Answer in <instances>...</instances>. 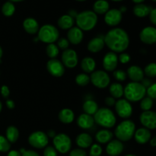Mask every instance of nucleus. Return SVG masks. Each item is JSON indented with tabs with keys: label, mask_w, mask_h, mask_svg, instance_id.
<instances>
[{
	"label": "nucleus",
	"mask_w": 156,
	"mask_h": 156,
	"mask_svg": "<svg viewBox=\"0 0 156 156\" xmlns=\"http://www.w3.org/2000/svg\"><path fill=\"white\" fill-rule=\"evenodd\" d=\"M118 56L114 52H108L103 58V67L105 72H114L118 65Z\"/></svg>",
	"instance_id": "obj_16"
},
{
	"label": "nucleus",
	"mask_w": 156,
	"mask_h": 156,
	"mask_svg": "<svg viewBox=\"0 0 156 156\" xmlns=\"http://www.w3.org/2000/svg\"><path fill=\"white\" fill-rule=\"evenodd\" d=\"M37 38L44 44H54L59 38V32L57 27L52 24H47L40 27L37 32Z\"/></svg>",
	"instance_id": "obj_6"
},
{
	"label": "nucleus",
	"mask_w": 156,
	"mask_h": 156,
	"mask_svg": "<svg viewBox=\"0 0 156 156\" xmlns=\"http://www.w3.org/2000/svg\"><path fill=\"white\" fill-rule=\"evenodd\" d=\"M140 120L143 127L149 130L156 129V112L155 111H143L140 114Z\"/></svg>",
	"instance_id": "obj_13"
},
{
	"label": "nucleus",
	"mask_w": 156,
	"mask_h": 156,
	"mask_svg": "<svg viewBox=\"0 0 156 156\" xmlns=\"http://www.w3.org/2000/svg\"><path fill=\"white\" fill-rule=\"evenodd\" d=\"M113 76H114V79L118 81V82H124L126 79V77H127L126 72L122 69L114 70L113 72Z\"/></svg>",
	"instance_id": "obj_41"
},
{
	"label": "nucleus",
	"mask_w": 156,
	"mask_h": 156,
	"mask_svg": "<svg viewBox=\"0 0 156 156\" xmlns=\"http://www.w3.org/2000/svg\"><path fill=\"white\" fill-rule=\"evenodd\" d=\"M149 19L154 25H156V8L152 9L151 11L150 14H149Z\"/></svg>",
	"instance_id": "obj_50"
},
{
	"label": "nucleus",
	"mask_w": 156,
	"mask_h": 156,
	"mask_svg": "<svg viewBox=\"0 0 156 156\" xmlns=\"http://www.w3.org/2000/svg\"><path fill=\"white\" fill-rule=\"evenodd\" d=\"M141 84L145 87V88H149L151 85H152V82L149 79H143V80L141 81Z\"/></svg>",
	"instance_id": "obj_51"
},
{
	"label": "nucleus",
	"mask_w": 156,
	"mask_h": 156,
	"mask_svg": "<svg viewBox=\"0 0 156 156\" xmlns=\"http://www.w3.org/2000/svg\"><path fill=\"white\" fill-rule=\"evenodd\" d=\"M144 74L149 78L156 77V62L149 63L144 69Z\"/></svg>",
	"instance_id": "obj_38"
},
{
	"label": "nucleus",
	"mask_w": 156,
	"mask_h": 156,
	"mask_svg": "<svg viewBox=\"0 0 156 156\" xmlns=\"http://www.w3.org/2000/svg\"><path fill=\"white\" fill-rule=\"evenodd\" d=\"M76 145L79 146L80 149H87V148L91 147V145L93 144L92 137L86 133H82L79 134L76 136Z\"/></svg>",
	"instance_id": "obj_23"
},
{
	"label": "nucleus",
	"mask_w": 156,
	"mask_h": 156,
	"mask_svg": "<svg viewBox=\"0 0 156 156\" xmlns=\"http://www.w3.org/2000/svg\"><path fill=\"white\" fill-rule=\"evenodd\" d=\"M75 81H76V83L79 86H86L89 84V82H91L90 81V76H88L86 73H80V74L77 75L76 76V79H75Z\"/></svg>",
	"instance_id": "obj_36"
},
{
	"label": "nucleus",
	"mask_w": 156,
	"mask_h": 156,
	"mask_svg": "<svg viewBox=\"0 0 156 156\" xmlns=\"http://www.w3.org/2000/svg\"><path fill=\"white\" fill-rule=\"evenodd\" d=\"M23 27L29 34H35L40 29L37 21L33 18H27L23 21Z\"/></svg>",
	"instance_id": "obj_24"
},
{
	"label": "nucleus",
	"mask_w": 156,
	"mask_h": 156,
	"mask_svg": "<svg viewBox=\"0 0 156 156\" xmlns=\"http://www.w3.org/2000/svg\"><path fill=\"white\" fill-rule=\"evenodd\" d=\"M7 156H21V153L20 152V151L11 150L9 152Z\"/></svg>",
	"instance_id": "obj_53"
},
{
	"label": "nucleus",
	"mask_w": 156,
	"mask_h": 156,
	"mask_svg": "<svg viewBox=\"0 0 156 156\" xmlns=\"http://www.w3.org/2000/svg\"><path fill=\"white\" fill-rule=\"evenodd\" d=\"M105 46V44L104 38L101 37H95L88 41L87 44V49L91 53H96L101 51Z\"/></svg>",
	"instance_id": "obj_21"
},
{
	"label": "nucleus",
	"mask_w": 156,
	"mask_h": 156,
	"mask_svg": "<svg viewBox=\"0 0 156 156\" xmlns=\"http://www.w3.org/2000/svg\"><path fill=\"white\" fill-rule=\"evenodd\" d=\"M105 44L111 52L123 53L129 45V37L125 30L120 27H114L110 30L104 37Z\"/></svg>",
	"instance_id": "obj_1"
},
{
	"label": "nucleus",
	"mask_w": 156,
	"mask_h": 156,
	"mask_svg": "<svg viewBox=\"0 0 156 156\" xmlns=\"http://www.w3.org/2000/svg\"><path fill=\"white\" fill-rule=\"evenodd\" d=\"M124 146L123 142L118 140H112L106 146V152L109 156H118L123 152Z\"/></svg>",
	"instance_id": "obj_17"
},
{
	"label": "nucleus",
	"mask_w": 156,
	"mask_h": 156,
	"mask_svg": "<svg viewBox=\"0 0 156 156\" xmlns=\"http://www.w3.org/2000/svg\"><path fill=\"white\" fill-rule=\"evenodd\" d=\"M11 143L3 136L0 135V152H7L10 151Z\"/></svg>",
	"instance_id": "obj_39"
},
{
	"label": "nucleus",
	"mask_w": 156,
	"mask_h": 156,
	"mask_svg": "<svg viewBox=\"0 0 156 156\" xmlns=\"http://www.w3.org/2000/svg\"><path fill=\"white\" fill-rule=\"evenodd\" d=\"M83 31L78 27H73L67 32V40L73 45H78L80 44L83 40Z\"/></svg>",
	"instance_id": "obj_18"
},
{
	"label": "nucleus",
	"mask_w": 156,
	"mask_h": 156,
	"mask_svg": "<svg viewBox=\"0 0 156 156\" xmlns=\"http://www.w3.org/2000/svg\"><path fill=\"white\" fill-rule=\"evenodd\" d=\"M132 1L136 4H140V3H143L145 0H132Z\"/></svg>",
	"instance_id": "obj_57"
},
{
	"label": "nucleus",
	"mask_w": 156,
	"mask_h": 156,
	"mask_svg": "<svg viewBox=\"0 0 156 156\" xmlns=\"http://www.w3.org/2000/svg\"><path fill=\"white\" fill-rule=\"evenodd\" d=\"M53 147L61 154H66L71 150L72 140L70 137L65 133L56 134L53 138Z\"/></svg>",
	"instance_id": "obj_7"
},
{
	"label": "nucleus",
	"mask_w": 156,
	"mask_h": 156,
	"mask_svg": "<svg viewBox=\"0 0 156 156\" xmlns=\"http://www.w3.org/2000/svg\"><path fill=\"white\" fill-rule=\"evenodd\" d=\"M21 156H40L39 154L34 150H25L24 149H21L20 150Z\"/></svg>",
	"instance_id": "obj_47"
},
{
	"label": "nucleus",
	"mask_w": 156,
	"mask_h": 156,
	"mask_svg": "<svg viewBox=\"0 0 156 156\" xmlns=\"http://www.w3.org/2000/svg\"><path fill=\"white\" fill-rule=\"evenodd\" d=\"M24 0H9V2H22Z\"/></svg>",
	"instance_id": "obj_58"
},
{
	"label": "nucleus",
	"mask_w": 156,
	"mask_h": 156,
	"mask_svg": "<svg viewBox=\"0 0 156 156\" xmlns=\"http://www.w3.org/2000/svg\"><path fill=\"white\" fill-rule=\"evenodd\" d=\"M105 103L107 106L108 107H113L116 104V99L114 98L113 97L110 96V97H107L105 99Z\"/></svg>",
	"instance_id": "obj_48"
},
{
	"label": "nucleus",
	"mask_w": 156,
	"mask_h": 156,
	"mask_svg": "<svg viewBox=\"0 0 156 156\" xmlns=\"http://www.w3.org/2000/svg\"><path fill=\"white\" fill-rule=\"evenodd\" d=\"M111 1H114V2H120V1H123V0H111Z\"/></svg>",
	"instance_id": "obj_62"
},
{
	"label": "nucleus",
	"mask_w": 156,
	"mask_h": 156,
	"mask_svg": "<svg viewBox=\"0 0 156 156\" xmlns=\"http://www.w3.org/2000/svg\"><path fill=\"white\" fill-rule=\"evenodd\" d=\"M58 118L61 123L64 124H69L74 121L75 114L69 108H63L59 112Z\"/></svg>",
	"instance_id": "obj_26"
},
{
	"label": "nucleus",
	"mask_w": 156,
	"mask_h": 156,
	"mask_svg": "<svg viewBox=\"0 0 156 156\" xmlns=\"http://www.w3.org/2000/svg\"><path fill=\"white\" fill-rule=\"evenodd\" d=\"M2 54H3V51H2V47H0V59H1L2 56Z\"/></svg>",
	"instance_id": "obj_59"
},
{
	"label": "nucleus",
	"mask_w": 156,
	"mask_h": 156,
	"mask_svg": "<svg viewBox=\"0 0 156 156\" xmlns=\"http://www.w3.org/2000/svg\"><path fill=\"white\" fill-rule=\"evenodd\" d=\"M77 27L82 31H89L94 28L98 23V15L93 11L86 10L78 13L76 17Z\"/></svg>",
	"instance_id": "obj_2"
},
{
	"label": "nucleus",
	"mask_w": 156,
	"mask_h": 156,
	"mask_svg": "<svg viewBox=\"0 0 156 156\" xmlns=\"http://www.w3.org/2000/svg\"><path fill=\"white\" fill-rule=\"evenodd\" d=\"M44 156H57V151L53 146H47L44 148Z\"/></svg>",
	"instance_id": "obj_44"
},
{
	"label": "nucleus",
	"mask_w": 156,
	"mask_h": 156,
	"mask_svg": "<svg viewBox=\"0 0 156 156\" xmlns=\"http://www.w3.org/2000/svg\"><path fill=\"white\" fill-rule=\"evenodd\" d=\"M48 143V136L47 133L43 131H35L28 136V143L35 149H44L47 146Z\"/></svg>",
	"instance_id": "obj_9"
},
{
	"label": "nucleus",
	"mask_w": 156,
	"mask_h": 156,
	"mask_svg": "<svg viewBox=\"0 0 156 156\" xmlns=\"http://www.w3.org/2000/svg\"><path fill=\"white\" fill-rule=\"evenodd\" d=\"M110 9V5L107 0H97L93 5V12L96 15H105Z\"/></svg>",
	"instance_id": "obj_29"
},
{
	"label": "nucleus",
	"mask_w": 156,
	"mask_h": 156,
	"mask_svg": "<svg viewBox=\"0 0 156 156\" xmlns=\"http://www.w3.org/2000/svg\"><path fill=\"white\" fill-rule=\"evenodd\" d=\"M114 133L108 129H103L97 132L95 139L100 144H107L113 140Z\"/></svg>",
	"instance_id": "obj_25"
},
{
	"label": "nucleus",
	"mask_w": 156,
	"mask_h": 156,
	"mask_svg": "<svg viewBox=\"0 0 156 156\" xmlns=\"http://www.w3.org/2000/svg\"><path fill=\"white\" fill-rule=\"evenodd\" d=\"M15 12V6L12 2H6L2 5V12L6 17H10L14 15Z\"/></svg>",
	"instance_id": "obj_34"
},
{
	"label": "nucleus",
	"mask_w": 156,
	"mask_h": 156,
	"mask_svg": "<svg viewBox=\"0 0 156 156\" xmlns=\"http://www.w3.org/2000/svg\"><path fill=\"white\" fill-rule=\"evenodd\" d=\"M90 81L96 88H105L110 85L111 78L107 72L103 70H96L91 73Z\"/></svg>",
	"instance_id": "obj_8"
},
{
	"label": "nucleus",
	"mask_w": 156,
	"mask_h": 156,
	"mask_svg": "<svg viewBox=\"0 0 156 156\" xmlns=\"http://www.w3.org/2000/svg\"><path fill=\"white\" fill-rule=\"evenodd\" d=\"M103 152L102 147L99 144H92L90 147L89 156H101Z\"/></svg>",
	"instance_id": "obj_40"
},
{
	"label": "nucleus",
	"mask_w": 156,
	"mask_h": 156,
	"mask_svg": "<svg viewBox=\"0 0 156 156\" xmlns=\"http://www.w3.org/2000/svg\"><path fill=\"white\" fill-rule=\"evenodd\" d=\"M133 136L137 143L143 145L149 142L152 138V134L149 129L145 127H141L135 131Z\"/></svg>",
	"instance_id": "obj_20"
},
{
	"label": "nucleus",
	"mask_w": 156,
	"mask_h": 156,
	"mask_svg": "<svg viewBox=\"0 0 156 156\" xmlns=\"http://www.w3.org/2000/svg\"><path fill=\"white\" fill-rule=\"evenodd\" d=\"M146 94V88L141 82H131L125 86L123 96L129 102H137L141 101Z\"/></svg>",
	"instance_id": "obj_3"
},
{
	"label": "nucleus",
	"mask_w": 156,
	"mask_h": 156,
	"mask_svg": "<svg viewBox=\"0 0 156 156\" xmlns=\"http://www.w3.org/2000/svg\"><path fill=\"white\" fill-rule=\"evenodd\" d=\"M82 109H83L85 114L94 116L98 111V110L99 109V108L97 102L94 101V100H91V99H88L84 102L83 105H82Z\"/></svg>",
	"instance_id": "obj_31"
},
{
	"label": "nucleus",
	"mask_w": 156,
	"mask_h": 156,
	"mask_svg": "<svg viewBox=\"0 0 156 156\" xmlns=\"http://www.w3.org/2000/svg\"><path fill=\"white\" fill-rule=\"evenodd\" d=\"M77 125L82 129H90L94 125V117L93 116L83 113L78 117Z\"/></svg>",
	"instance_id": "obj_22"
},
{
	"label": "nucleus",
	"mask_w": 156,
	"mask_h": 156,
	"mask_svg": "<svg viewBox=\"0 0 156 156\" xmlns=\"http://www.w3.org/2000/svg\"><path fill=\"white\" fill-rule=\"evenodd\" d=\"M114 107H115V111L117 114L121 118L127 120L132 115V105L126 99H118V101H116Z\"/></svg>",
	"instance_id": "obj_10"
},
{
	"label": "nucleus",
	"mask_w": 156,
	"mask_h": 156,
	"mask_svg": "<svg viewBox=\"0 0 156 156\" xmlns=\"http://www.w3.org/2000/svg\"><path fill=\"white\" fill-rule=\"evenodd\" d=\"M56 45H57L58 48L59 50H66L67 49H69V41L67 40V38L65 37H61L58 39V41H56Z\"/></svg>",
	"instance_id": "obj_42"
},
{
	"label": "nucleus",
	"mask_w": 156,
	"mask_h": 156,
	"mask_svg": "<svg viewBox=\"0 0 156 156\" xmlns=\"http://www.w3.org/2000/svg\"><path fill=\"white\" fill-rule=\"evenodd\" d=\"M94 123L105 129H111L116 124L117 119L114 112L108 108H99L94 116Z\"/></svg>",
	"instance_id": "obj_4"
},
{
	"label": "nucleus",
	"mask_w": 156,
	"mask_h": 156,
	"mask_svg": "<svg viewBox=\"0 0 156 156\" xmlns=\"http://www.w3.org/2000/svg\"><path fill=\"white\" fill-rule=\"evenodd\" d=\"M69 156H87V153L84 149L79 148L70 151Z\"/></svg>",
	"instance_id": "obj_46"
},
{
	"label": "nucleus",
	"mask_w": 156,
	"mask_h": 156,
	"mask_svg": "<svg viewBox=\"0 0 156 156\" xmlns=\"http://www.w3.org/2000/svg\"><path fill=\"white\" fill-rule=\"evenodd\" d=\"M119 10H120V12L123 14V13H124L125 12H126L127 9H126V7H125V6H122V7H120V9H119Z\"/></svg>",
	"instance_id": "obj_56"
},
{
	"label": "nucleus",
	"mask_w": 156,
	"mask_h": 156,
	"mask_svg": "<svg viewBox=\"0 0 156 156\" xmlns=\"http://www.w3.org/2000/svg\"><path fill=\"white\" fill-rule=\"evenodd\" d=\"M152 7L143 3L136 4L133 7V14L138 18H145L150 14Z\"/></svg>",
	"instance_id": "obj_30"
},
{
	"label": "nucleus",
	"mask_w": 156,
	"mask_h": 156,
	"mask_svg": "<svg viewBox=\"0 0 156 156\" xmlns=\"http://www.w3.org/2000/svg\"><path fill=\"white\" fill-rule=\"evenodd\" d=\"M5 138L10 143H15L19 138V130L15 126H8L5 131Z\"/></svg>",
	"instance_id": "obj_33"
},
{
	"label": "nucleus",
	"mask_w": 156,
	"mask_h": 156,
	"mask_svg": "<svg viewBox=\"0 0 156 156\" xmlns=\"http://www.w3.org/2000/svg\"><path fill=\"white\" fill-rule=\"evenodd\" d=\"M59 49L58 48L57 45L55 44H50L47 46L46 48V53L47 56L51 59H56L57 56L59 55Z\"/></svg>",
	"instance_id": "obj_35"
},
{
	"label": "nucleus",
	"mask_w": 156,
	"mask_h": 156,
	"mask_svg": "<svg viewBox=\"0 0 156 156\" xmlns=\"http://www.w3.org/2000/svg\"><path fill=\"white\" fill-rule=\"evenodd\" d=\"M6 106H7V108L9 109L12 110L15 108V104L13 101L11 100V99H9V100L6 101Z\"/></svg>",
	"instance_id": "obj_52"
},
{
	"label": "nucleus",
	"mask_w": 156,
	"mask_h": 156,
	"mask_svg": "<svg viewBox=\"0 0 156 156\" xmlns=\"http://www.w3.org/2000/svg\"><path fill=\"white\" fill-rule=\"evenodd\" d=\"M146 94L150 98L156 99V82L152 83L149 88H146Z\"/></svg>",
	"instance_id": "obj_43"
},
{
	"label": "nucleus",
	"mask_w": 156,
	"mask_h": 156,
	"mask_svg": "<svg viewBox=\"0 0 156 156\" xmlns=\"http://www.w3.org/2000/svg\"><path fill=\"white\" fill-rule=\"evenodd\" d=\"M136 131V124L130 120L122 121L114 130V135L117 140L121 142H128L133 137Z\"/></svg>",
	"instance_id": "obj_5"
},
{
	"label": "nucleus",
	"mask_w": 156,
	"mask_h": 156,
	"mask_svg": "<svg viewBox=\"0 0 156 156\" xmlns=\"http://www.w3.org/2000/svg\"><path fill=\"white\" fill-rule=\"evenodd\" d=\"M131 57L129 56V53H121L120 54V56H118V61L122 64H126L130 61Z\"/></svg>",
	"instance_id": "obj_45"
},
{
	"label": "nucleus",
	"mask_w": 156,
	"mask_h": 156,
	"mask_svg": "<svg viewBox=\"0 0 156 156\" xmlns=\"http://www.w3.org/2000/svg\"><path fill=\"white\" fill-rule=\"evenodd\" d=\"M1 94L3 98H7L10 94V90H9V87L6 86V85H2L1 88Z\"/></svg>",
	"instance_id": "obj_49"
},
{
	"label": "nucleus",
	"mask_w": 156,
	"mask_h": 156,
	"mask_svg": "<svg viewBox=\"0 0 156 156\" xmlns=\"http://www.w3.org/2000/svg\"><path fill=\"white\" fill-rule=\"evenodd\" d=\"M152 106H153V100L149 97L145 96L141 101H140V108L143 111H151Z\"/></svg>",
	"instance_id": "obj_37"
},
{
	"label": "nucleus",
	"mask_w": 156,
	"mask_h": 156,
	"mask_svg": "<svg viewBox=\"0 0 156 156\" xmlns=\"http://www.w3.org/2000/svg\"><path fill=\"white\" fill-rule=\"evenodd\" d=\"M81 68H82V71L86 74L92 73L93 72L95 71V60L90 56H86V57L83 58L81 61Z\"/></svg>",
	"instance_id": "obj_27"
},
{
	"label": "nucleus",
	"mask_w": 156,
	"mask_h": 156,
	"mask_svg": "<svg viewBox=\"0 0 156 156\" xmlns=\"http://www.w3.org/2000/svg\"><path fill=\"white\" fill-rule=\"evenodd\" d=\"M75 24V19L69 15H63L58 19L57 25L62 30H69Z\"/></svg>",
	"instance_id": "obj_28"
},
{
	"label": "nucleus",
	"mask_w": 156,
	"mask_h": 156,
	"mask_svg": "<svg viewBox=\"0 0 156 156\" xmlns=\"http://www.w3.org/2000/svg\"><path fill=\"white\" fill-rule=\"evenodd\" d=\"M125 156H136V155H133V154H128V155H125Z\"/></svg>",
	"instance_id": "obj_61"
},
{
	"label": "nucleus",
	"mask_w": 156,
	"mask_h": 156,
	"mask_svg": "<svg viewBox=\"0 0 156 156\" xmlns=\"http://www.w3.org/2000/svg\"><path fill=\"white\" fill-rule=\"evenodd\" d=\"M61 59L64 66L68 69H73L78 65L79 57L76 50L73 49H67L63 50L61 56Z\"/></svg>",
	"instance_id": "obj_11"
},
{
	"label": "nucleus",
	"mask_w": 156,
	"mask_h": 156,
	"mask_svg": "<svg viewBox=\"0 0 156 156\" xmlns=\"http://www.w3.org/2000/svg\"><path fill=\"white\" fill-rule=\"evenodd\" d=\"M122 18H123V14L119 9H109L105 15V22L106 23L107 25L115 27L121 22Z\"/></svg>",
	"instance_id": "obj_14"
},
{
	"label": "nucleus",
	"mask_w": 156,
	"mask_h": 156,
	"mask_svg": "<svg viewBox=\"0 0 156 156\" xmlns=\"http://www.w3.org/2000/svg\"><path fill=\"white\" fill-rule=\"evenodd\" d=\"M123 89L124 88L123 85L118 82H114L110 85L109 91L111 97L115 99H120L123 96Z\"/></svg>",
	"instance_id": "obj_32"
},
{
	"label": "nucleus",
	"mask_w": 156,
	"mask_h": 156,
	"mask_svg": "<svg viewBox=\"0 0 156 156\" xmlns=\"http://www.w3.org/2000/svg\"><path fill=\"white\" fill-rule=\"evenodd\" d=\"M149 142H150L151 146H152V147H155L156 146V136H155L152 137V138H151V140H149Z\"/></svg>",
	"instance_id": "obj_55"
},
{
	"label": "nucleus",
	"mask_w": 156,
	"mask_h": 156,
	"mask_svg": "<svg viewBox=\"0 0 156 156\" xmlns=\"http://www.w3.org/2000/svg\"><path fill=\"white\" fill-rule=\"evenodd\" d=\"M140 39L143 44L152 45L156 44V28L152 26L144 27L140 34Z\"/></svg>",
	"instance_id": "obj_15"
},
{
	"label": "nucleus",
	"mask_w": 156,
	"mask_h": 156,
	"mask_svg": "<svg viewBox=\"0 0 156 156\" xmlns=\"http://www.w3.org/2000/svg\"><path fill=\"white\" fill-rule=\"evenodd\" d=\"M47 136H48V138L50 137V138H54L55 136H56V132H55V130H53V129H50V130L47 131Z\"/></svg>",
	"instance_id": "obj_54"
},
{
	"label": "nucleus",
	"mask_w": 156,
	"mask_h": 156,
	"mask_svg": "<svg viewBox=\"0 0 156 156\" xmlns=\"http://www.w3.org/2000/svg\"><path fill=\"white\" fill-rule=\"evenodd\" d=\"M152 1H154V2H156V0H152Z\"/></svg>",
	"instance_id": "obj_64"
},
{
	"label": "nucleus",
	"mask_w": 156,
	"mask_h": 156,
	"mask_svg": "<svg viewBox=\"0 0 156 156\" xmlns=\"http://www.w3.org/2000/svg\"><path fill=\"white\" fill-rule=\"evenodd\" d=\"M126 75L132 82H140L144 79V71L139 66H131L126 71Z\"/></svg>",
	"instance_id": "obj_19"
},
{
	"label": "nucleus",
	"mask_w": 156,
	"mask_h": 156,
	"mask_svg": "<svg viewBox=\"0 0 156 156\" xmlns=\"http://www.w3.org/2000/svg\"><path fill=\"white\" fill-rule=\"evenodd\" d=\"M76 1H78V2H84V1H86V0H76Z\"/></svg>",
	"instance_id": "obj_63"
},
{
	"label": "nucleus",
	"mask_w": 156,
	"mask_h": 156,
	"mask_svg": "<svg viewBox=\"0 0 156 156\" xmlns=\"http://www.w3.org/2000/svg\"><path fill=\"white\" fill-rule=\"evenodd\" d=\"M47 69L51 76L61 77L65 73V66L61 61L57 59H51L47 62Z\"/></svg>",
	"instance_id": "obj_12"
},
{
	"label": "nucleus",
	"mask_w": 156,
	"mask_h": 156,
	"mask_svg": "<svg viewBox=\"0 0 156 156\" xmlns=\"http://www.w3.org/2000/svg\"><path fill=\"white\" fill-rule=\"evenodd\" d=\"M2 109V105L1 101H0V112H1Z\"/></svg>",
	"instance_id": "obj_60"
}]
</instances>
